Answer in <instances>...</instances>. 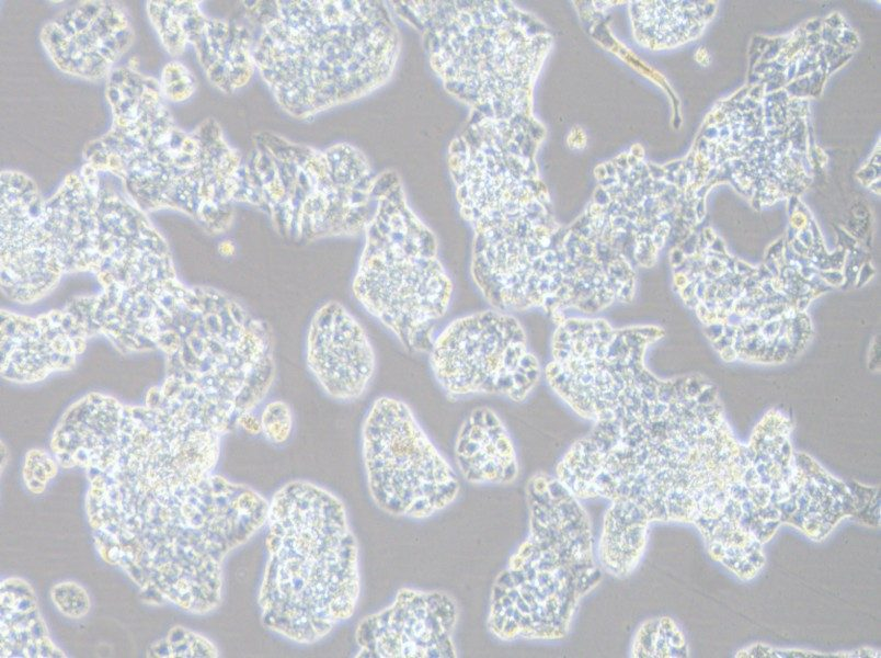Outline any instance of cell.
I'll return each mask as SVG.
<instances>
[{"instance_id":"1","label":"cell","mask_w":881,"mask_h":658,"mask_svg":"<svg viewBox=\"0 0 881 658\" xmlns=\"http://www.w3.org/2000/svg\"><path fill=\"white\" fill-rule=\"evenodd\" d=\"M268 504L218 475L157 496L90 484L85 501L101 557L152 601L197 614L220 604L224 560L266 525Z\"/></svg>"},{"instance_id":"2","label":"cell","mask_w":881,"mask_h":658,"mask_svg":"<svg viewBox=\"0 0 881 658\" xmlns=\"http://www.w3.org/2000/svg\"><path fill=\"white\" fill-rule=\"evenodd\" d=\"M111 128L88 143L84 163L116 178L144 212L175 209L213 234L232 223L243 161L211 117L192 131L179 127L159 80L127 66L107 77Z\"/></svg>"},{"instance_id":"3","label":"cell","mask_w":881,"mask_h":658,"mask_svg":"<svg viewBox=\"0 0 881 658\" xmlns=\"http://www.w3.org/2000/svg\"><path fill=\"white\" fill-rule=\"evenodd\" d=\"M253 61L297 120L357 101L392 77L401 35L388 1H243Z\"/></svg>"},{"instance_id":"4","label":"cell","mask_w":881,"mask_h":658,"mask_svg":"<svg viewBox=\"0 0 881 658\" xmlns=\"http://www.w3.org/2000/svg\"><path fill=\"white\" fill-rule=\"evenodd\" d=\"M258 604L263 625L299 645L352 617L361 594L358 544L343 501L307 480L272 497Z\"/></svg>"},{"instance_id":"5","label":"cell","mask_w":881,"mask_h":658,"mask_svg":"<svg viewBox=\"0 0 881 658\" xmlns=\"http://www.w3.org/2000/svg\"><path fill=\"white\" fill-rule=\"evenodd\" d=\"M528 533L494 579L487 625L502 642L565 638L582 599L603 579L591 518L554 475L526 484Z\"/></svg>"},{"instance_id":"6","label":"cell","mask_w":881,"mask_h":658,"mask_svg":"<svg viewBox=\"0 0 881 658\" xmlns=\"http://www.w3.org/2000/svg\"><path fill=\"white\" fill-rule=\"evenodd\" d=\"M243 159L234 203L264 213L283 238L312 242L363 234L376 175L355 146L324 149L262 132Z\"/></svg>"},{"instance_id":"7","label":"cell","mask_w":881,"mask_h":658,"mask_svg":"<svg viewBox=\"0 0 881 658\" xmlns=\"http://www.w3.org/2000/svg\"><path fill=\"white\" fill-rule=\"evenodd\" d=\"M374 207L352 280L357 304L411 354L427 353L454 284L433 231L409 205L399 175H376Z\"/></svg>"},{"instance_id":"8","label":"cell","mask_w":881,"mask_h":658,"mask_svg":"<svg viewBox=\"0 0 881 658\" xmlns=\"http://www.w3.org/2000/svg\"><path fill=\"white\" fill-rule=\"evenodd\" d=\"M661 336L654 326L615 327L596 316H569L552 333L546 381L592 423L638 418L645 405L660 400L664 381L647 368L644 355Z\"/></svg>"},{"instance_id":"9","label":"cell","mask_w":881,"mask_h":658,"mask_svg":"<svg viewBox=\"0 0 881 658\" xmlns=\"http://www.w3.org/2000/svg\"><path fill=\"white\" fill-rule=\"evenodd\" d=\"M361 440L368 491L381 511L422 520L456 500L457 473L401 398L381 395L371 402Z\"/></svg>"},{"instance_id":"10","label":"cell","mask_w":881,"mask_h":658,"mask_svg":"<svg viewBox=\"0 0 881 658\" xmlns=\"http://www.w3.org/2000/svg\"><path fill=\"white\" fill-rule=\"evenodd\" d=\"M427 353L434 379L451 400L496 395L522 402L544 374L522 322L492 307L449 321Z\"/></svg>"},{"instance_id":"11","label":"cell","mask_w":881,"mask_h":658,"mask_svg":"<svg viewBox=\"0 0 881 658\" xmlns=\"http://www.w3.org/2000/svg\"><path fill=\"white\" fill-rule=\"evenodd\" d=\"M458 605L447 592L401 588L355 629L357 658H456Z\"/></svg>"},{"instance_id":"12","label":"cell","mask_w":881,"mask_h":658,"mask_svg":"<svg viewBox=\"0 0 881 658\" xmlns=\"http://www.w3.org/2000/svg\"><path fill=\"white\" fill-rule=\"evenodd\" d=\"M146 8L165 50L176 57L191 44L207 79L221 92L244 87L256 71L247 25L207 16L198 1H148Z\"/></svg>"},{"instance_id":"13","label":"cell","mask_w":881,"mask_h":658,"mask_svg":"<svg viewBox=\"0 0 881 658\" xmlns=\"http://www.w3.org/2000/svg\"><path fill=\"white\" fill-rule=\"evenodd\" d=\"M124 5L115 1H82L44 24L41 43L61 72L95 81L107 78L134 42Z\"/></svg>"},{"instance_id":"14","label":"cell","mask_w":881,"mask_h":658,"mask_svg":"<svg viewBox=\"0 0 881 658\" xmlns=\"http://www.w3.org/2000/svg\"><path fill=\"white\" fill-rule=\"evenodd\" d=\"M305 363L330 399L352 402L370 387L377 370L373 342L342 303L327 300L313 311L305 337Z\"/></svg>"},{"instance_id":"15","label":"cell","mask_w":881,"mask_h":658,"mask_svg":"<svg viewBox=\"0 0 881 658\" xmlns=\"http://www.w3.org/2000/svg\"><path fill=\"white\" fill-rule=\"evenodd\" d=\"M0 186L1 288L10 299L31 304L58 283L46 269L38 249L44 198L35 182L21 171H1Z\"/></svg>"},{"instance_id":"16","label":"cell","mask_w":881,"mask_h":658,"mask_svg":"<svg viewBox=\"0 0 881 658\" xmlns=\"http://www.w3.org/2000/svg\"><path fill=\"white\" fill-rule=\"evenodd\" d=\"M89 338L83 324L69 310L36 318L1 313V374L33 383L55 371L70 368Z\"/></svg>"},{"instance_id":"17","label":"cell","mask_w":881,"mask_h":658,"mask_svg":"<svg viewBox=\"0 0 881 658\" xmlns=\"http://www.w3.org/2000/svg\"><path fill=\"white\" fill-rule=\"evenodd\" d=\"M455 460L462 478L472 485H510L519 474L511 434L489 407L474 408L461 423Z\"/></svg>"},{"instance_id":"18","label":"cell","mask_w":881,"mask_h":658,"mask_svg":"<svg viewBox=\"0 0 881 658\" xmlns=\"http://www.w3.org/2000/svg\"><path fill=\"white\" fill-rule=\"evenodd\" d=\"M1 657H65L49 637L34 590L21 578L1 582Z\"/></svg>"},{"instance_id":"19","label":"cell","mask_w":881,"mask_h":658,"mask_svg":"<svg viewBox=\"0 0 881 658\" xmlns=\"http://www.w3.org/2000/svg\"><path fill=\"white\" fill-rule=\"evenodd\" d=\"M650 522L633 502L609 501L596 547L603 572L623 578L634 570L644 552Z\"/></svg>"},{"instance_id":"20","label":"cell","mask_w":881,"mask_h":658,"mask_svg":"<svg viewBox=\"0 0 881 658\" xmlns=\"http://www.w3.org/2000/svg\"><path fill=\"white\" fill-rule=\"evenodd\" d=\"M148 654L152 657H218V649L206 637L175 626L164 639L153 644Z\"/></svg>"},{"instance_id":"21","label":"cell","mask_w":881,"mask_h":658,"mask_svg":"<svg viewBox=\"0 0 881 658\" xmlns=\"http://www.w3.org/2000/svg\"><path fill=\"white\" fill-rule=\"evenodd\" d=\"M674 634L667 620L648 621L638 629L631 648L632 657H659L672 654Z\"/></svg>"},{"instance_id":"22","label":"cell","mask_w":881,"mask_h":658,"mask_svg":"<svg viewBox=\"0 0 881 658\" xmlns=\"http://www.w3.org/2000/svg\"><path fill=\"white\" fill-rule=\"evenodd\" d=\"M261 433L275 445L285 444L291 436L294 416L290 406L282 400L267 401L260 416Z\"/></svg>"},{"instance_id":"23","label":"cell","mask_w":881,"mask_h":658,"mask_svg":"<svg viewBox=\"0 0 881 658\" xmlns=\"http://www.w3.org/2000/svg\"><path fill=\"white\" fill-rule=\"evenodd\" d=\"M159 84L165 101L183 102L195 92L196 79L186 66L170 61L161 71Z\"/></svg>"},{"instance_id":"24","label":"cell","mask_w":881,"mask_h":658,"mask_svg":"<svg viewBox=\"0 0 881 658\" xmlns=\"http://www.w3.org/2000/svg\"><path fill=\"white\" fill-rule=\"evenodd\" d=\"M57 464L48 453L43 450H31L26 453L23 464V480L26 488L35 494H42L47 484L57 475Z\"/></svg>"},{"instance_id":"25","label":"cell","mask_w":881,"mask_h":658,"mask_svg":"<svg viewBox=\"0 0 881 658\" xmlns=\"http://www.w3.org/2000/svg\"><path fill=\"white\" fill-rule=\"evenodd\" d=\"M50 598L57 610L70 619L85 616L91 608L88 592L75 581H64L55 585L50 590Z\"/></svg>"},{"instance_id":"26","label":"cell","mask_w":881,"mask_h":658,"mask_svg":"<svg viewBox=\"0 0 881 658\" xmlns=\"http://www.w3.org/2000/svg\"><path fill=\"white\" fill-rule=\"evenodd\" d=\"M238 426H240L251 434H256L261 432L260 418L254 417L252 412L245 413L242 417H240L238 420Z\"/></svg>"},{"instance_id":"27","label":"cell","mask_w":881,"mask_h":658,"mask_svg":"<svg viewBox=\"0 0 881 658\" xmlns=\"http://www.w3.org/2000/svg\"><path fill=\"white\" fill-rule=\"evenodd\" d=\"M711 399L713 400V394H712L711 388H703V389H702V390H701V392H700V393L697 395V401H698L700 405H709V404L711 402Z\"/></svg>"},{"instance_id":"28","label":"cell","mask_w":881,"mask_h":658,"mask_svg":"<svg viewBox=\"0 0 881 658\" xmlns=\"http://www.w3.org/2000/svg\"><path fill=\"white\" fill-rule=\"evenodd\" d=\"M219 250L224 256H231L234 252V247L231 242L226 241L219 246Z\"/></svg>"}]
</instances>
